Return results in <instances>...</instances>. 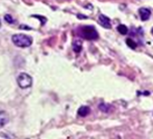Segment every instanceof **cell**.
<instances>
[{
    "label": "cell",
    "instance_id": "cell-6",
    "mask_svg": "<svg viewBox=\"0 0 153 139\" xmlns=\"http://www.w3.org/2000/svg\"><path fill=\"white\" fill-rule=\"evenodd\" d=\"M89 113H91L89 107H87V106H82L81 108L78 109V111H77V115H78L79 117H86V116L89 115Z\"/></svg>",
    "mask_w": 153,
    "mask_h": 139
},
{
    "label": "cell",
    "instance_id": "cell-9",
    "mask_svg": "<svg viewBox=\"0 0 153 139\" xmlns=\"http://www.w3.org/2000/svg\"><path fill=\"white\" fill-rule=\"evenodd\" d=\"M98 108H100V110L103 111V113H110L111 110H112V106L108 105V104H104V102H102V104H100Z\"/></svg>",
    "mask_w": 153,
    "mask_h": 139
},
{
    "label": "cell",
    "instance_id": "cell-7",
    "mask_svg": "<svg viewBox=\"0 0 153 139\" xmlns=\"http://www.w3.org/2000/svg\"><path fill=\"white\" fill-rule=\"evenodd\" d=\"M9 118H8V115L6 111H0V127L4 126L7 122H8Z\"/></svg>",
    "mask_w": 153,
    "mask_h": 139
},
{
    "label": "cell",
    "instance_id": "cell-1",
    "mask_svg": "<svg viewBox=\"0 0 153 139\" xmlns=\"http://www.w3.org/2000/svg\"><path fill=\"white\" fill-rule=\"evenodd\" d=\"M11 40H13V45L19 48H27V47L31 46V43H33V38L24 34L13 35L11 37Z\"/></svg>",
    "mask_w": 153,
    "mask_h": 139
},
{
    "label": "cell",
    "instance_id": "cell-2",
    "mask_svg": "<svg viewBox=\"0 0 153 139\" xmlns=\"http://www.w3.org/2000/svg\"><path fill=\"white\" fill-rule=\"evenodd\" d=\"M82 36L86 40H96L98 38V32L92 26H85L82 28Z\"/></svg>",
    "mask_w": 153,
    "mask_h": 139
},
{
    "label": "cell",
    "instance_id": "cell-14",
    "mask_svg": "<svg viewBox=\"0 0 153 139\" xmlns=\"http://www.w3.org/2000/svg\"><path fill=\"white\" fill-rule=\"evenodd\" d=\"M152 34H153V28H152Z\"/></svg>",
    "mask_w": 153,
    "mask_h": 139
},
{
    "label": "cell",
    "instance_id": "cell-3",
    "mask_svg": "<svg viewBox=\"0 0 153 139\" xmlns=\"http://www.w3.org/2000/svg\"><path fill=\"white\" fill-rule=\"evenodd\" d=\"M17 84L20 88L27 89V88H29V87H31V85H33V78H31V76H29L28 74L22 72V74L17 77Z\"/></svg>",
    "mask_w": 153,
    "mask_h": 139
},
{
    "label": "cell",
    "instance_id": "cell-10",
    "mask_svg": "<svg viewBox=\"0 0 153 139\" xmlns=\"http://www.w3.org/2000/svg\"><path fill=\"white\" fill-rule=\"evenodd\" d=\"M117 31H119L121 35H128V29L125 25H119L117 26Z\"/></svg>",
    "mask_w": 153,
    "mask_h": 139
},
{
    "label": "cell",
    "instance_id": "cell-12",
    "mask_svg": "<svg viewBox=\"0 0 153 139\" xmlns=\"http://www.w3.org/2000/svg\"><path fill=\"white\" fill-rule=\"evenodd\" d=\"M4 20L7 21L8 24H13V22H15V20H13V18L11 17L10 15H6V16H4Z\"/></svg>",
    "mask_w": 153,
    "mask_h": 139
},
{
    "label": "cell",
    "instance_id": "cell-13",
    "mask_svg": "<svg viewBox=\"0 0 153 139\" xmlns=\"http://www.w3.org/2000/svg\"><path fill=\"white\" fill-rule=\"evenodd\" d=\"M0 26H1V21H0Z\"/></svg>",
    "mask_w": 153,
    "mask_h": 139
},
{
    "label": "cell",
    "instance_id": "cell-4",
    "mask_svg": "<svg viewBox=\"0 0 153 139\" xmlns=\"http://www.w3.org/2000/svg\"><path fill=\"white\" fill-rule=\"evenodd\" d=\"M98 22L100 25L102 26L103 28H106V29H110L112 25H111V19L108 17H106L105 15H100L98 17Z\"/></svg>",
    "mask_w": 153,
    "mask_h": 139
},
{
    "label": "cell",
    "instance_id": "cell-5",
    "mask_svg": "<svg viewBox=\"0 0 153 139\" xmlns=\"http://www.w3.org/2000/svg\"><path fill=\"white\" fill-rule=\"evenodd\" d=\"M139 15H140L141 20L146 21L149 20L150 17H151V10L148 8H140L139 9Z\"/></svg>",
    "mask_w": 153,
    "mask_h": 139
},
{
    "label": "cell",
    "instance_id": "cell-8",
    "mask_svg": "<svg viewBox=\"0 0 153 139\" xmlns=\"http://www.w3.org/2000/svg\"><path fill=\"white\" fill-rule=\"evenodd\" d=\"M82 48H83V46H82L81 40H75V41L73 42V49H74V51H75L76 54L81 52Z\"/></svg>",
    "mask_w": 153,
    "mask_h": 139
},
{
    "label": "cell",
    "instance_id": "cell-11",
    "mask_svg": "<svg viewBox=\"0 0 153 139\" xmlns=\"http://www.w3.org/2000/svg\"><path fill=\"white\" fill-rule=\"evenodd\" d=\"M126 43H128V46L130 47V48H132V49H135L136 48V42L133 40V39L128 38L126 39Z\"/></svg>",
    "mask_w": 153,
    "mask_h": 139
}]
</instances>
